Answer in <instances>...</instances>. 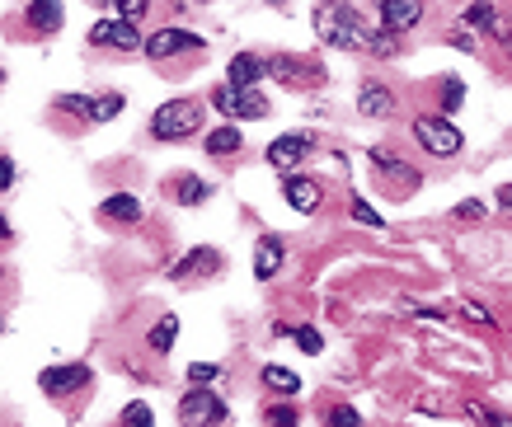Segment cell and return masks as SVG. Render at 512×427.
<instances>
[{
  "label": "cell",
  "instance_id": "cell-1",
  "mask_svg": "<svg viewBox=\"0 0 512 427\" xmlns=\"http://www.w3.org/2000/svg\"><path fill=\"white\" fill-rule=\"evenodd\" d=\"M315 33H320V43H329V47H372V33L362 29L357 10H348L339 0H325V5L315 10Z\"/></svg>",
  "mask_w": 512,
  "mask_h": 427
},
{
  "label": "cell",
  "instance_id": "cell-2",
  "mask_svg": "<svg viewBox=\"0 0 512 427\" xmlns=\"http://www.w3.org/2000/svg\"><path fill=\"white\" fill-rule=\"evenodd\" d=\"M202 127V104L198 99H170L151 113V137L156 141H184Z\"/></svg>",
  "mask_w": 512,
  "mask_h": 427
},
{
  "label": "cell",
  "instance_id": "cell-3",
  "mask_svg": "<svg viewBox=\"0 0 512 427\" xmlns=\"http://www.w3.org/2000/svg\"><path fill=\"white\" fill-rule=\"evenodd\" d=\"M414 137L428 155H456L461 151V127L447 118V113H433V118H414Z\"/></svg>",
  "mask_w": 512,
  "mask_h": 427
},
{
  "label": "cell",
  "instance_id": "cell-4",
  "mask_svg": "<svg viewBox=\"0 0 512 427\" xmlns=\"http://www.w3.org/2000/svg\"><path fill=\"white\" fill-rule=\"evenodd\" d=\"M212 104L226 113V118H264L268 113V99L259 90H240V85H221L212 90Z\"/></svg>",
  "mask_w": 512,
  "mask_h": 427
},
{
  "label": "cell",
  "instance_id": "cell-5",
  "mask_svg": "<svg viewBox=\"0 0 512 427\" xmlns=\"http://www.w3.org/2000/svg\"><path fill=\"white\" fill-rule=\"evenodd\" d=\"M141 47H146V57L165 61V57H184V52H202V38L184 29H156Z\"/></svg>",
  "mask_w": 512,
  "mask_h": 427
},
{
  "label": "cell",
  "instance_id": "cell-6",
  "mask_svg": "<svg viewBox=\"0 0 512 427\" xmlns=\"http://www.w3.org/2000/svg\"><path fill=\"white\" fill-rule=\"evenodd\" d=\"M90 43L94 47H123V52H132V47H141V33H137V19H99L90 29Z\"/></svg>",
  "mask_w": 512,
  "mask_h": 427
},
{
  "label": "cell",
  "instance_id": "cell-7",
  "mask_svg": "<svg viewBox=\"0 0 512 427\" xmlns=\"http://www.w3.org/2000/svg\"><path fill=\"white\" fill-rule=\"evenodd\" d=\"M179 423H226V404L212 390H188L179 399Z\"/></svg>",
  "mask_w": 512,
  "mask_h": 427
},
{
  "label": "cell",
  "instance_id": "cell-8",
  "mask_svg": "<svg viewBox=\"0 0 512 427\" xmlns=\"http://www.w3.org/2000/svg\"><path fill=\"white\" fill-rule=\"evenodd\" d=\"M38 385H43L52 399H66V395H76V390H85L90 385V366H47L43 376H38Z\"/></svg>",
  "mask_w": 512,
  "mask_h": 427
},
{
  "label": "cell",
  "instance_id": "cell-9",
  "mask_svg": "<svg viewBox=\"0 0 512 427\" xmlns=\"http://www.w3.org/2000/svg\"><path fill=\"white\" fill-rule=\"evenodd\" d=\"M423 19V0H381V29L409 33Z\"/></svg>",
  "mask_w": 512,
  "mask_h": 427
},
{
  "label": "cell",
  "instance_id": "cell-10",
  "mask_svg": "<svg viewBox=\"0 0 512 427\" xmlns=\"http://www.w3.org/2000/svg\"><path fill=\"white\" fill-rule=\"evenodd\" d=\"M306 151H311V137H301V132H296V137H278L273 146H268V165L287 174L292 165H301V160H306Z\"/></svg>",
  "mask_w": 512,
  "mask_h": 427
},
{
  "label": "cell",
  "instance_id": "cell-11",
  "mask_svg": "<svg viewBox=\"0 0 512 427\" xmlns=\"http://www.w3.org/2000/svg\"><path fill=\"white\" fill-rule=\"evenodd\" d=\"M282 198L292 202V212H306V216H311L315 207H320V198H325V188H320L315 179H296V174H292V179L282 183Z\"/></svg>",
  "mask_w": 512,
  "mask_h": 427
},
{
  "label": "cell",
  "instance_id": "cell-12",
  "mask_svg": "<svg viewBox=\"0 0 512 427\" xmlns=\"http://www.w3.org/2000/svg\"><path fill=\"white\" fill-rule=\"evenodd\" d=\"M268 76V61L254 57V52H240V57L231 61V71H226V85H240V90H254L259 80Z\"/></svg>",
  "mask_w": 512,
  "mask_h": 427
},
{
  "label": "cell",
  "instance_id": "cell-13",
  "mask_svg": "<svg viewBox=\"0 0 512 427\" xmlns=\"http://www.w3.org/2000/svg\"><path fill=\"white\" fill-rule=\"evenodd\" d=\"M33 33H57L62 29V0H29V10H24Z\"/></svg>",
  "mask_w": 512,
  "mask_h": 427
},
{
  "label": "cell",
  "instance_id": "cell-14",
  "mask_svg": "<svg viewBox=\"0 0 512 427\" xmlns=\"http://www.w3.org/2000/svg\"><path fill=\"white\" fill-rule=\"evenodd\" d=\"M217 268H221V254H217V249H193L188 259L174 263V273H170V277L188 282V277H207V273H217Z\"/></svg>",
  "mask_w": 512,
  "mask_h": 427
},
{
  "label": "cell",
  "instance_id": "cell-15",
  "mask_svg": "<svg viewBox=\"0 0 512 427\" xmlns=\"http://www.w3.org/2000/svg\"><path fill=\"white\" fill-rule=\"evenodd\" d=\"M357 113H367V118H390V113H395V94L372 80V85H362V94H357Z\"/></svg>",
  "mask_w": 512,
  "mask_h": 427
},
{
  "label": "cell",
  "instance_id": "cell-16",
  "mask_svg": "<svg viewBox=\"0 0 512 427\" xmlns=\"http://www.w3.org/2000/svg\"><path fill=\"white\" fill-rule=\"evenodd\" d=\"M278 268H282V240H273V235H268V240H259V249H254V277H259V282H268Z\"/></svg>",
  "mask_w": 512,
  "mask_h": 427
},
{
  "label": "cell",
  "instance_id": "cell-17",
  "mask_svg": "<svg viewBox=\"0 0 512 427\" xmlns=\"http://www.w3.org/2000/svg\"><path fill=\"white\" fill-rule=\"evenodd\" d=\"M174 338H179V320H174V315H160V320L151 324L146 343H151V352H156V357H165V352L174 348Z\"/></svg>",
  "mask_w": 512,
  "mask_h": 427
},
{
  "label": "cell",
  "instance_id": "cell-18",
  "mask_svg": "<svg viewBox=\"0 0 512 427\" xmlns=\"http://www.w3.org/2000/svg\"><path fill=\"white\" fill-rule=\"evenodd\" d=\"M99 212L109 216V221H141V202L132 193H113V198H104Z\"/></svg>",
  "mask_w": 512,
  "mask_h": 427
},
{
  "label": "cell",
  "instance_id": "cell-19",
  "mask_svg": "<svg viewBox=\"0 0 512 427\" xmlns=\"http://www.w3.org/2000/svg\"><path fill=\"white\" fill-rule=\"evenodd\" d=\"M264 385L273 390V395H287V399H292L296 390H301L296 371H287V366H264Z\"/></svg>",
  "mask_w": 512,
  "mask_h": 427
},
{
  "label": "cell",
  "instance_id": "cell-20",
  "mask_svg": "<svg viewBox=\"0 0 512 427\" xmlns=\"http://www.w3.org/2000/svg\"><path fill=\"white\" fill-rule=\"evenodd\" d=\"M245 146V137H240V127H217L212 137H207V151L212 155H235Z\"/></svg>",
  "mask_w": 512,
  "mask_h": 427
},
{
  "label": "cell",
  "instance_id": "cell-21",
  "mask_svg": "<svg viewBox=\"0 0 512 427\" xmlns=\"http://www.w3.org/2000/svg\"><path fill=\"white\" fill-rule=\"evenodd\" d=\"M268 76H278V80H287V85H296V80L320 76V71H306V66H296L292 57H273V61H268Z\"/></svg>",
  "mask_w": 512,
  "mask_h": 427
},
{
  "label": "cell",
  "instance_id": "cell-22",
  "mask_svg": "<svg viewBox=\"0 0 512 427\" xmlns=\"http://www.w3.org/2000/svg\"><path fill=\"white\" fill-rule=\"evenodd\" d=\"M466 24H475V29H494V33H503V24H498V15H494V5L489 0H475L466 10Z\"/></svg>",
  "mask_w": 512,
  "mask_h": 427
},
{
  "label": "cell",
  "instance_id": "cell-23",
  "mask_svg": "<svg viewBox=\"0 0 512 427\" xmlns=\"http://www.w3.org/2000/svg\"><path fill=\"white\" fill-rule=\"evenodd\" d=\"M212 193L202 179H174V202H184V207H193V202H202Z\"/></svg>",
  "mask_w": 512,
  "mask_h": 427
},
{
  "label": "cell",
  "instance_id": "cell-24",
  "mask_svg": "<svg viewBox=\"0 0 512 427\" xmlns=\"http://www.w3.org/2000/svg\"><path fill=\"white\" fill-rule=\"evenodd\" d=\"M57 108H62V113H76L80 122H94V99H85V94H62Z\"/></svg>",
  "mask_w": 512,
  "mask_h": 427
},
{
  "label": "cell",
  "instance_id": "cell-25",
  "mask_svg": "<svg viewBox=\"0 0 512 427\" xmlns=\"http://www.w3.org/2000/svg\"><path fill=\"white\" fill-rule=\"evenodd\" d=\"M127 108V99L118 90L113 94H104V99H94V122H109V118H118V113H123Z\"/></svg>",
  "mask_w": 512,
  "mask_h": 427
},
{
  "label": "cell",
  "instance_id": "cell-26",
  "mask_svg": "<svg viewBox=\"0 0 512 427\" xmlns=\"http://www.w3.org/2000/svg\"><path fill=\"white\" fill-rule=\"evenodd\" d=\"M461 99H466V85H461V80H442V113H456V108H461Z\"/></svg>",
  "mask_w": 512,
  "mask_h": 427
},
{
  "label": "cell",
  "instance_id": "cell-27",
  "mask_svg": "<svg viewBox=\"0 0 512 427\" xmlns=\"http://www.w3.org/2000/svg\"><path fill=\"white\" fill-rule=\"evenodd\" d=\"M292 338H296V348H301V352H311V357H315L320 348H325V338L315 334V329H306V324H301V329H292Z\"/></svg>",
  "mask_w": 512,
  "mask_h": 427
},
{
  "label": "cell",
  "instance_id": "cell-28",
  "mask_svg": "<svg viewBox=\"0 0 512 427\" xmlns=\"http://www.w3.org/2000/svg\"><path fill=\"white\" fill-rule=\"evenodd\" d=\"M353 216H357V221H362V226H376V230L386 226V221H381V212H372V207H367V202H362V198H353Z\"/></svg>",
  "mask_w": 512,
  "mask_h": 427
},
{
  "label": "cell",
  "instance_id": "cell-29",
  "mask_svg": "<svg viewBox=\"0 0 512 427\" xmlns=\"http://www.w3.org/2000/svg\"><path fill=\"white\" fill-rule=\"evenodd\" d=\"M188 381H193V385L217 381V366H212V362H193V366H188Z\"/></svg>",
  "mask_w": 512,
  "mask_h": 427
},
{
  "label": "cell",
  "instance_id": "cell-30",
  "mask_svg": "<svg viewBox=\"0 0 512 427\" xmlns=\"http://www.w3.org/2000/svg\"><path fill=\"white\" fill-rule=\"evenodd\" d=\"M146 5H151V0H113V10H118L123 19H141L146 15Z\"/></svg>",
  "mask_w": 512,
  "mask_h": 427
},
{
  "label": "cell",
  "instance_id": "cell-31",
  "mask_svg": "<svg viewBox=\"0 0 512 427\" xmlns=\"http://www.w3.org/2000/svg\"><path fill=\"white\" fill-rule=\"evenodd\" d=\"M461 315H466V320H475V324H494V315H489L484 305H475V301H466V305H461Z\"/></svg>",
  "mask_w": 512,
  "mask_h": 427
},
{
  "label": "cell",
  "instance_id": "cell-32",
  "mask_svg": "<svg viewBox=\"0 0 512 427\" xmlns=\"http://www.w3.org/2000/svg\"><path fill=\"white\" fill-rule=\"evenodd\" d=\"M123 423H151V409H146V404H127Z\"/></svg>",
  "mask_w": 512,
  "mask_h": 427
},
{
  "label": "cell",
  "instance_id": "cell-33",
  "mask_svg": "<svg viewBox=\"0 0 512 427\" xmlns=\"http://www.w3.org/2000/svg\"><path fill=\"white\" fill-rule=\"evenodd\" d=\"M10 183H15V160H10V155H0V193H5Z\"/></svg>",
  "mask_w": 512,
  "mask_h": 427
},
{
  "label": "cell",
  "instance_id": "cell-34",
  "mask_svg": "<svg viewBox=\"0 0 512 427\" xmlns=\"http://www.w3.org/2000/svg\"><path fill=\"white\" fill-rule=\"evenodd\" d=\"M268 423H296V413L287 409V404H273V409H268Z\"/></svg>",
  "mask_w": 512,
  "mask_h": 427
},
{
  "label": "cell",
  "instance_id": "cell-35",
  "mask_svg": "<svg viewBox=\"0 0 512 427\" xmlns=\"http://www.w3.org/2000/svg\"><path fill=\"white\" fill-rule=\"evenodd\" d=\"M456 216H461V221H480L484 207H480V202H461V207H456Z\"/></svg>",
  "mask_w": 512,
  "mask_h": 427
},
{
  "label": "cell",
  "instance_id": "cell-36",
  "mask_svg": "<svg viewBox=\"0 0 512 427\" xmlns=\"http://www.w3.org/2000/svg\"><path fill=\"white\" fill-rule=\"evenodd\" d=\"M329 423H357V413L348 409V404H343V409H334V413H329Z\"/></svg>",
  "mask_w": 512,
  "mask_h": 427
},
{
  "label": "cell",
  "instance_id": "cell-37",
  "mask_svg": "<svg viewBox=\"0 0 512 427\" xmlns=\"http://www.w3.org/2000/svg\"><path fill=\"white\" fill-rule=\"evenodd\" d=\"M498 202H503V207L512 212V183H503V188H498Z\"/></svg>",
  "mask_w": 512,
  "mask_h": 427
},
{
  "label": "cell",
  "instance_id": "cell-38",
  "mask_svg": "<svg viewBox=\"0 0 512 427\" xmlns=\"http://www.w3.org/2000/svg\"><path fill=\"white\" fill-rule=\"evenodd\" d=\"M0 240H10V226H5V216H0Z\"/></svg>",
  "mask_w": 512,
  "mask_h": 427
},
{
  "label": "cell",
  "instance_id": "cell-39",
  "mask_svg": "<svg viewBox=\"0 0 512 427\" xmlns=\"http://www.w3.org/2000/svg\"><path fill=\"white\" fill-rule=\"evenodd\" d=\"M0 85H5V66H0Z\"/></svg>",
  "mask_w": 512,
  "mask_h": 427
},
{
  "label": "cell",
  "instance_id": "cell-40",
  "mask_svg": "<svg viewBox=\"0 0 512 427\" xmlns=\"http://www.w3.org/2000/svg\"><path fill=\"white\" fill-rule=\"evenodd\" d=\"M268 5H282V0H268Z\"/></svg>",
  "mask_w": 512,
  "mask_h": 427
},
{
  "label": "cell",
  "instance_id": "cell-41",
  "mask_svg": "<svg viewBox=\"0 0 512 427\" xmlns=\"http://www.w3.org/2000/svg\"><path fill=\"white\" fill-rule=\"evenodd\" d=\"M0 282H5V268H0Z\"/></svg>",
  "mask_w": 512,
  "mask_h": 427
}]
</instances>
